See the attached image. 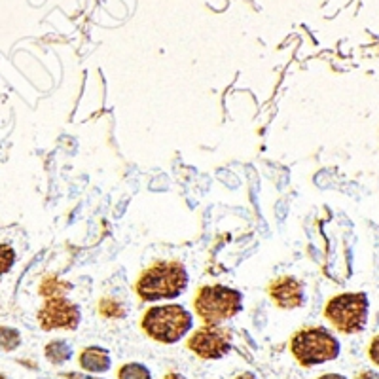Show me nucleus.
<instances>
[{
  "label": "nucleus",
  "mask_w": 379,
  "mask_h": 379,
  "mask_svg": "<svg viewBox=\"0 0 379 379\" xmlns=\"http://www.w3.org/2000/svg\"><path fill=\"white\" fill-rule=\"evenodd\" d=\"M188 275L186 269L176 262H158L146 267L136 280L135 290L141 300H165L174 298L186 288Z\"/></svg>",
  "instance_id": "1"
},
{
  "label": "nucleus",
  "mask_w": 379,
  "mask_h": 379,
  "mask_svg": "<svg viewBox=\"0 0 379 379\" xmlns=\"http://www.w3.org/2000/svg\"><path fill=\"white\" fill-rule=\"evenodd\" d=\"M144 332L159 343H174L192 328V317L181 305H161L146 311Z\"/></svg>",
  "instance_id": "2"
},
{
  "label": "nucleus",
  "mask_w": 379,
  "mask_h": 379,
  "mask_svg": "<svg viewBox=\"0 0 379 379\" xmlns=\"http://www.w3.org/2000/svg\"><path fill=\"white\" fill-rule=\"evenodd\" d=\"M194 309L207 325H220L241 309V296L234 288L207 285L197 290Z\"/></svg>",
  "instance_id": "3"
},
{
  "label": "nucleus",
  "mask_w": 379,
  "mask_h": 379,
  "mask_svg": "<svg viewBox=\"0 0 379 379\" xmlns=\"http://www.w3.org/2000/svg\"><path fill=\"white\" fill-rule=\"evenodd\" d=\"M290 351L300 364L315 366L340 355V343L325 328H303L292 336Z\"/></svg>",
  "instance_id": "4"
},
{
  "label": "nucleus",
  "mask_w": 379,
  "mask_h": 379,
  "mask_svg": "<svg viewBox=\"0 0 379 379\" xmlns=\"http://www.w3.org/2000/svg\"><path fill=\"white\" fill-rule=\"evenodd\" d=\"M325 317L340 332L355 334L366 325L368 317V300L364 294H340L334 296L326 303Z\"/></svg>",
  "instance_id": "5"
},
{
  "label": "nucleus",
  "mask_w": 379,
  "mask_h": 379,
  "mask_svg": "<svg viewBox=\"0 0 379 379\" xmlns=\"http://www.w3.org/2000/svg\"><path fill=\"white\" fill-rule=\"evenodd\" d=\"M232 347V336L218 325H207L192 334L188 349L201 358H220Z\"/></svg>",
  "instance_id": "6"
},
{
  "label": "nucleus",
  "mask_w": 379,
  "mask_h": 379,
  "mask_svg": "<svg viewBox=\"0 0 379 379\" xmlns=\"http://www.w3.org/2000/svg\"><path fill=\"white\" fill-rule=\"evenodd\" d=\"M38 322L44 330H55V328L74 330L80 322V311L74 303L68 302L65 296L45 298L42 309L38 311Z\"/></svg>",
  "instance_id": "7"
},
{
  "label": "nucleus",
  "mask_w": 379,
  "mask_h": 379,
  "mask_svg": "<svg viewBox=\"0 0 379 379\" xmlns=\"http://www.w3.org/2000/svg\"><path fill=\"white\" fill-rule=\"evenodd\" d=\"M272 300L283 309H294L303 303V288L294 277H280L269 285Z\"/></svg>",
  "instance_id": "8"
},
{
  "label": "nucleus",
  "mask_w": 379,
  "mask_h": 379,
  "mask_svg": "<svg viewBox=\"0 0 379 379\" xmlns=\"http://www.w3.org/2000/svg\"><path fill=\"white\" fill-rule=\"evenodd\" d=\"M80 366H82L83 370L101 373V371H106L110 368V358H108V353H106L105 349L88 347L80 355Z\"/></svg>",
  "instance_id": "9"
},
{
  "label": "nucleus",
  "mask_w": 379,
  "mask_h": 379,
  "mask_svg": "<svg viewBox=\"0 0 379 379\" xmlns=\"http://www.w3.org/2000/svg\"><path fill=\"white\" fill-rule=\"evenodd\" d=\"M70 290V285L65 280L55 279V277H45L40 285V294L45 298H53V296H65V292Z\"/></svg>",
  "instance_id": "10"
},
{
  "label": "nucleus",
  "mask_w": 379,
  "mask_h": 379,
  "mask_svg": "<svg viewBox=\"0 0 379 379\" xmlns=\"http://www.w3.org/2000/svg\"><path fill=\"white\" fill-rule=\"evenodd\" d=\"M45 356H48L53 364L65 362L67 358H70V347H68L65 341H53V343H50V345L45 347Z\"/></svg>",
  "instance_id": "11"
},
{
  "label": "nucleus",
  "mask_w": 379,
  "mask_h": 379,
  "mask_svg": "<svg viewBox=\"0 0 379 379\" xmlns=\"http://www.w3.org/2000/svg\"><path fill=\"white\" fill-rule=\"evenodd\" d=\"M19 332L8 326H0V351H14L19 345Z\"/></svg>",
  "instance_id": "12"
},
{
  "label": "nucleus",
  "mask_w": 379,
  "mask_h": 379,
  "mask_svg": "<svg viewBox=\"0 0 379 379\" xmlns=\"http://www.w3.org/2000/svg\"><path fill=\"white\" fill-rule=\"evenodd\" d=\"M118 379H150V371L141 364H125L118 371Z\"/></svg>",
  "instance_id": "13"
},
{
  "label": "nucleus",
  "mask_w": 379,
  "mask_h": 379,
  "mask_svg": "<svg viewBox=\"0 0 379 379\" xmlns=\"http://www.w3.org/2000/svg\"><path fill=\"white\" fill-rule=\"evenodd\" d=\"M99 311L105 317H121L123 315V307L118 302L110 300V298H105L103 302L99 303Z\"/></svg>",
  "instance_id": "14"
},
{
  "label": "nucleus",
  "mask_w": 379,
  "mask_h": 379,
  "mask_svg": "<svg viewBox=\"0 0 379 379\" xmlns=\"http://www.w3.org/2000/svg\"><path fill=\"white\" fill-rule=\"evenodd\" d=\"M14 260V250L10 249L8 245H2V243H0V275H4V273L12 267Z\"/></svg>",
  "instance_id": "15"
},
{
  "label": "nucleus",
  "mask_w": 379,
  "mask_h": 379,
  "mask_svg": "<svg viewBox=\"0 0 379 379\" xmlns=\"http://www.w3.org/2000/svg\"><path fill=\"white\" fill-rule=\"evenodd\" d=\"M368 355H370L371 360H373V362L379 366V336H376V338H373V341L370 343Z\"/></svg>",
  "instance_id": "16"
},
{
  "label": "nucleus",
  "mask_w": 379,
  "mask_h": 379,
  "mask_svg": "<svg viewBox=\"0 0 379 379\" xmlns=\"http://www.w3.org/2000/svg\"><path fill=\"white\" fill-rule=\"evenodd\" d=\"M356 379H379V373H373V371H362Z\"/></svg>",
  "instance_id": "17"
},
{
  "label": "nucleus",
  "mask_w": 379,
  "mask_h": 379,
  "mask_svg": "<svg viewBox=\"0 0 379 379\" xmlns=\"http://www.w3.org/2000/svg\"><path fill=\"white\" fill-rule=\"evenodd\" d=\"M318 379H345V378H341V376H338V373H326V376H320Z\"/></svg>",
  "instance_id": "18"
}]
</instances>
